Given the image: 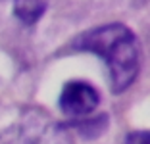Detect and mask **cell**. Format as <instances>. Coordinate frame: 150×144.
<instances>
[{
  "mask_svg": "<svg viewBox=\"0 0 150 144\" xmlns=\"http://www.w3.org/2000/svg\"><path fill=\"white\" fill-rule=\"evenodd\" d=\"M23 144H73V138L66 125L50 123V125H44L35 135H31Z\"/></svg>",
  "mask_w": 150,
  "mask_h": 144,
  "instance_id": "cell-3",
  "label": "cell"
},
{
  "mask_svg": "<svg viewBox=\"0 0 150 144\" xmlns=\"http://www.w3.org/2000/svg\"><path fill=\"white\" fill-rule=\"evenodd\" d=\"M73 50L96 54L104 60L114 94L125 92L141 71V44L137 35L123 23H106L77 35Z\"/></svg>",
  "mask_w": 150,
  "mask_h": 144,
  "instance_id": "cell-1",
  "label": "cell"
},
{
  "mask_svg": "<svg viewBox=\"0 0 150 144\" xmlns=\"http://www.w3.org/2000/svg\"><path fill=\"white\" fill-rule=\"evenodd\" d=\"M125 144H150V131H135L129 133Z\"/></svg>",
  "mask_w": 150,
  "mask_h": 144,
  "instance_id": "cell-6",
  "label": "cell"
},
{
  "mask_svg": "<svg viewBox=\"0 0 150 144\" xmlns=\"http://www.w3.org/2000/svg\"><path fill=\"white\" fill-rule=\"evenodd\" d=\"M100 104L98 90L87 81H69L64 85L58 106L71 119L88 117Z\"/></svg>",
  "mask_w": 150,
  "mask_h": 144,
  "instance_id": "cell-2",
  "label": "cell"
},
{
  "mask_svg": "<svg viewBox=\"0 0 150 144\" xmlns=\"http://www.w3.org/2000/svg\"><path fill=\"white\" fill-rule=\"evenodd\" d=\"M79 127H81V133H83L85 136H88V133H93L91 136H98V135H102V133L106 131L108 117L106 115H98V117H93V119H88V121H85V123H79Z\"/></svg>",
  "mask_w": 150,
  "mask_h": 144,
  "instance_id": "cell-5",
  "label": "cell"
},
{
  "mask_svg": "<svg viewBox=\"0 0 150 144\" xmlns=\"http://www.w3.org/2000/svg\"><path fill=\"white\" fill-rule=\"evenodd\" d=\"M50 0H13V16L23 25H35L44 16Z\"/></svg>",
  "mask_w": 150,
  "mask_h": 144,
  "instance_id": "cell-4",
  "label": "cell"
}]
</instances>
